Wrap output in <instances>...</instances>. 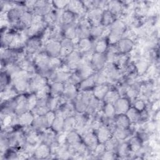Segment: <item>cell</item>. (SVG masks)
I'll return each instance as SVG.
<instances>
[{
    "label": "cell",
    "instance_id": "6da1fadb",
    "mask_svg": "<svg viewBox=\"0 0 160 160\" xmlns=\"http://www.w3.org/2000/svg\"><path fill=\"white\" fill-rule=\"evenodd\" d=\"M32 74L26 71L20 69L11 76V84L19 94L28 91L29 81Z\"/></svg>",
    "mask_w": 160,
    "mask_h": 160
},
{
    "label": "cell",
    "instance_id": "7a4b0ae2",
    "mask_svg": "<svg viewBox=\"0 0 160 160\" xmlns=\"http://www.w3.org/2000/svg\"><path fill=\"white\" fill-rule=\"evenodd\" d=\"M49 59L50 56H49L44 51H40L33 59V61L36 69L38 71V73L46 78L49 77L51 74L49 69Z\"/></svg>",
    "mask_w": 160,
    "mask_h": 160
},
{
    "label": "cell",
    "instance_id": "3957f363",
    "mask_svg": "<svg viewBox=\"0 0 160 160\" xmlns=\"http://www.w3.org/2000/svg\"><path fill=\"white\" fill-rule=\"evenodd\" d=\"M48 84L47 78L39 73H34L31 75L29 81L28 91L34 93L41 88Z\"/></svg>",
    "mask_w": 160,
    "mask_h": 160
},
{
    "label": "cell",
    "instance_id": "277c9868",
    "mask_svg": "<svg viewBox=\"0 0 160 160\" xmlns=\"http://www.w3.org/2000/svg\"><path fill=\"white\" fill-rule=\"evenodd\" d=\"M65 64L69 68L70 71H75L77 69L81 59V54L76 49H74L65 58Z\"/></svg>",
    "mask_w": 160,
    "mask_h": 160
},
{
    "label": "cell",
    "instance_id": "5b68a950",
    "mask_svg": "<svg viewBox=\"0 0 160 160\" xmlns=\"http://www.w3.org/2000/svg\"><path fill=\"white\" fill-rule=\"evenodd\" d=\"M75 72H76L81 80H83L93 75L96 72V71L94 70L91 63L83 62L81 59L79 66Z\"/></svg>",
    "mask_w": 160,
    "mask_h": 160
},
{
    "label": "cell",
    "instance_id": "8992f818",
    "mask_svg": "<svg viewBox=\"0 0 160 160\" xmlns=\"http://www.w3.org/2000/svg\"><path fill=\"white\" fill-rule=\"evenodd\" d=\"M44 52L50 57H59L61 51V42L59 41L49 39L44 44Z\"/></svg>",
    "mask_w": 160,
    "mask_h": 160
},
{
    "label": "cell",
    "instance_id": "52a82bcc",
    "mask_svg": "<svg viewBox=\"0 0 160 160\" xmlns=\"http://www.w3.org/2000/svg\"><path fill=\"white\" fill-rule=\"evenodd\" d=\"M103 11L99 8H95L86 12V17L91 26L101 24Z\"/></svg>",
    "mask_w": 160,
    "mask_h": 160
},
{
    "label": "cell",
    "instance_id": "ba28073f",
    "mask_svg": "<svg viewBox=\"0 0 160 160\" xmlns=\"http://www.w3.org/2000/svg\"><path fill=\"white\" fill-rule=\"evenodd\" d=\"M52 2L46 1H36L33 13L35 14L44 16L52 11Z\"/></svg>",
    "mask_w": 160,
    "mask_h": 160
},
{
    "label": "cell",
    "instance_id": "9c48e42d",
    "mask_svg": "<svg viewBox=\"0 0 160 160\" xmlns=\"http://www.w3.org/2000/svg\"><path fill=\"white\" fill-rule=\"evenodd\" d=\"M66 9L72 12L79 18L82 17L84 13H86V8L82 2L80 1H69Z\"/></svg>",
    "mask_w": 160,
    "mask_h": 160
},
{
    "label": "cell",
    "instance_id": "30bf717a",
    "mask_svg": "<svg viewBox=\"0 0 160 160\" xmlns=\"http://www.w3.org/2000/svg\"><path fill=\"white\" fill-rule=\"evenodd\" d=\"M78 94L79 91H78L77 86L69 82L64 84V89L62 96L67 101L73 102V101L77 98Z\"/></svg>",
    "mask_w": 160,
    "mask_h": 160
},
{
    "label": "cell",
    "instance_id": "8fae6325",
    "mask_svg": "<svg viewBox=\"0 0 160 160\" xmlns=\"http://www.w3.org/2000/svg\"><path fill=\"white\" fill-rule=\"evenodd\" d=\"M106 63L107 61L105 53H98L94 52L91 64L96 72L101 70Z\"/></svg>",
    "mask_w": 160,
    "mask_h": 160
},
{
    "label": "cell",
    "instance_id": "7c38bea8",
    "mask_svg": "<svg viewBox=\"0 0 160 160\" xmlns=\"http://www.w3.org/2000/svg\"><path fill=\"white\" fill-rule=\"evenodd\" d=\"M71 73V72L66 71L59 68V69L52 72L49 78L51 79L52 82H59L65 84L68 82Z\"/></svg>",
    "mask_w": 160,
    "mask_h": 160
},
{
    "label": "cell",
    "instance_id": "4fadbf2b",
    "mask_svg": "<svg viewBox=\"0 0 160 160\" xmlns=\"http://www.w3.org/2000/svg\"><path fill=\"white\" fill-rule=\"evenodd\" d=\"M113 105L116 115L126 114L131 107L129 100L124 97H120L113 103Z\"/></svg>",
    "mask_w": 160,
    "mask_h": 160
},
{
    "label": "cell",
    "instance_id": "5bb4252c",
    "mask_svg": "<svg viewBox=\"0 0 160 160\" xmlns=\"http://www.w3.org/2000/svg\"><path fill=\"white\" fill-rule=\"evenodd\" d=\"M14 99L16 103L15 114L17 116L29 111L27 103V96L24 94H18L14 98Z\"/></svg>",
    "mask_w": 160,
    "mask_h": 160
},
{
    "label": "cell",
    "instance_id": "9a60e30c",
    "mask_svg": "<svg viewBox=\"0 0 160 160\" xmlns=\"http://www.w3.org/2000/svg\"><path fill=\"white\" fill-rule=\"evenodd\" d=\"M36 159H46L51 156L50 146L44 142H41L36 148L33 155Z\"/></svg>",
    "mask_w": 160,
    "mask_h": 160
},
{
    "label": "cell",
    "instance_id": "2e32d148",
    "mask_svg": "<svg viewBox=\"0 0 160 160\" xmlns=\"http://www.w3.org/2000/svg\"><path fill=\"white\" fill-rule=\"evenodd\" d=\"M61 42V51L59 53V58H65L71 52L75 49V44L73 43L71 39H69L64 38Z\"/></svg>",
    "mask_w": 160,
    "mask_h": 160
},
{
    "label": "cell",
    "instance_id": "e0dca14e",
    "mask_svg": "<svg viewBox=\"0 0 160 160\" xmlns=\"http://www.w3.org/2000/svg\"><path fill=\"white\" fill-rule=\"evenodd\" d=\"M81 138L82 142L84 143L90 152H92L99 143L96 135L94 134V131L89 132L83 135Z\"/></svg>",
    "mask_w": 160,
    "mask_h": 160
},
{
    "label": "cell",
    "instance_id": "ac0fdd59",
    "mask_svg": "<svg viewBox=\"0 0 160 160\" xmlns=\"http://www.w3.org/2000/svg\"><path fill=\"white\" fill-rule=\"evenodd\" d=\"M120 53L127 54L132 50L134 46L133 41L128 37H122L116 44Z\"/></svg>",
    "mask_w": 160,
    "mask_h": 160
},
{
    "label": "cell",
    "instance_id": "d6986e66",
    "mask_svg": "<svg viewBox=\"0 0 160 160\" xmlns=\"http://www.w3.org/2000/svg\"><path fill=\"white\" fill-rule=\"evenodd\" d=\"M34 118V115L31 111H26L17 116V124L23 127L30 126L32 125Z\"/></svg>",
    "mask_w": 160,
    "mask_h": 160
},
{
    "label": "cell",
    "instance_id": "ffe728a7",
    "mask_svg": "<svg viewBox=\"0 0 160 160\" xmlns=\"http://www.w3.org/2000/svg\"><path fill=\"white\" fill-rule=\"evenodd\" d=\"M39 134L41 142H44L49 146L56 141V133L51 128H47Z\"/></svg>",
    "mask_w": 160,
    "mask_h": 160
},
{
    "label": "cell",
    "instance_id": "44dd1931",
    "mask_svg": "<svg viewBox=\"0 0 160 160\" xmlns=\"http://www.w3.org/2000/svg\"><path fill=\"white\" fill-rule=\"evenodd\" d=\"M96 135L99 142L104 143L112 136V132L108 126L102 125L96 131Z\"/></svg>",
    "mask_w": 160,
    "mask_h": 160
},
{
    "label": "cell",
    "instance_id": "7402d4cb",
    "mask_svg": "<svg viewBox=\"0 0 160 160\" xmlns=\"http://www.w3.org/2000/svg\"><path fill=\"white\" fill-rule=\"evenodd\" d=\"M93 44L89 38L80 39L75 46V49L82 54L93 49Z\"/></svg>",
    "mask_w": 160,
    "mask_h": 160
},
{
    "label": "cell",
    "instance_id": "603a6c76",
    "mask_svg": "<svg viewBox=\"0 0 160 160\" xmlns=\"http://www.w3.org/2000/svg\"><path fill=\"white\" fill-rule=\"evenodd\" d=\"M110 89L109 86L108 84H96L92 90L94 97L99 100L102 101L108 91Z\"/></svg>",
    "mask_w": 160,
    "mask_h": 160
},
{
    "label": "cell",
    "instance_id": "cb8c5ba5",
    "mask_svg": "<svg viewBox=\"0 0 160 160\" xmlns=\"http://www.w3.org/2000/svg\"><path fill=\"white\" fill-rule=\"evenodd\" d=\"M123 7L121 2L118 1H110L108 2L107 10L110 11L117 19L122 12Z\"/></svg>",
    "mask_w": 160,
    "mask_h": 160
},
{
    "label": "cell",
    "instance_id": "d4e9b609",
    "mask_svg": "<svg viewBox=\"0 0 160 160\" xmlns=\"http://www.w3.org/2000/svg\"><path fill=\"white\" fill-rule=\"evenodd\" d=\"M32 17L33 14L29 11H26L22 14L19 21L21 30L27 29L31 25Z\"/></svg>",
    "mask_w": 160,
    "mask_h": 160
},
{
    "label": "cell",
    "instance_id": "484cf974",
    "mask_svg": "<svg viewBox=\"0 0 160 160\" xmlns=\"http://www.w3.org/2000/svg\"><path fill=\"white\" fill-rule=\"evenodd\" d=\"M94 74L91 76L90 77L86 79H84L81 81V82L78 85V88L79 91H85V90H91L93 89V88L96 85Z\"/></svg>",
    "mask_w": 160,
    "mask_h": 160
},
{
    "label": "cell",
    "instance_id": "4316f807",
    "mask_svg": "<svg viewBox=\"0 0 160 160\" xmlns=\"http://www.w3.org/2000/svg\"><path fill=\"white\" fill-rule=\"evenodd\" d=\"M62 31L64 38L69 39H74L77 37V23L74 22L67 26H62Z\"/></svg>",
    "mask_w": 160,
    "mask_h": 160
},
{
    "label": "cell",
    "instance_id": "83f0119b",
    "mask_svg": "<svg viewBox=\"0 0 160 160\" xmlns=\"http://www.w3.org/2000/svg\"><path fill=\"white\" fill-rule=\"evenodd\" d=\"M50 89V96L56 97L62 94L64 89V84L59 82H51L49 85Z\"/></svg>",
    "mask_w": 160,
    "mask_h": 160
},
{
    "label": "cell",
    "instance_id": "f1b7e54d",
    "mask_svg": "<svg viewBox=\"0 0 160 160\" xmlns=\"http://www.w3.org/2000/svg\"><path fill=\"white\" fill-rule=\"evenodd\" d=\"M130 148L128 142L121 141L116 150V154L120 158H127L131 153Z\"/></svg>",
    "mask_w": 160,
    "mask_h": 160
},
{
    "label": "cell",
    "instance_id": "f546056e",
    "mask_svg": "<svg viewBox=\"0 0 160 160\" xmlns=\"http://www.w3.org/2000/svg\"><path fill=\"white\" fill-rule=\"evenodd\" d=\"M76 16L72 12H70L68 10H64L61 16V26H67L76 22Z\"/></svg>",
    "mask_w": 160,
    "mask_h": 160
},
{
    "label": "cell",
    "instance_id": "4dcf8cb0",
    "mask_svg": "<svg viewBox=\"0 0 160 160\" xmlns=\"http://www.w3.org/2000/svg\"><path fill=\"white\" fill-rule=\"evenodd\" d=\"M140 90L141 86L139 84L138 82H134L127 86L125 94L130 99H135L138 96Z\"/></svg>",
    "mask_w": 160,
    "mask_h": 160
},
{
    "label": "cell",
    "instance_id": "1f68e13d",
    "mask_svg": "<svg viewBox=\"0 0 160 160\" xmlns=\"http://www.w3.org/2000/svg\"><path fill=\"white\" fill-rule=\"evenodd\" d=\"M108 46L107 38H101L96 40V42L93 44V51L94 52L105 53Z\"/></svg>",
    "mask_w": 160,
    "mask_h": 160
},
{
    "label": "cell",
    "instance_id": "d6a6232c",
    "mask_svg": "<svg viewBox=\"0 0 160 160\" xmlns=\"http://www.w3.org/2000/svg\"><path fill=\"white\" fill-rule=\"evenodd\" d=\"M131 134L129 128H120L116 127L112 131V136L119 141H124L127 139Z\"/></svg>",
    "mask_w": 160,
    "mask_h": 160
},
{
    "label": "cell",
    "instance_id": "836d02e7",
    "mask_svg": "<svg viewBox=\"0 0 160 160\" xmlns=\"http://www.w3.org/2000/svg\"><path fill=\"white\" fill-rule=\"evenodd\" d=\"M131 123H136L142 118L141 113L133 107H130L125 114Z\"/></svg>",
    "mask_w": 160,
    "mask_h": 160
},
{
    "label": "cell",
    "instance_id": "e575fe53",
    "mask_svg": "<svg viewBox=\"0 0 160 160\" xmlns=\"http://www.w3.org/2000/svg\"><path fill=\"white\" fill-rule=\"evenodd\" d=\"M114 123L116 127L120 128H129L131 124L125 114L116 115L114 118Z\"/></svg>",
    "mask_w": 160,
    "mask_h": 160
},
{
    "label": "cell",
    "instance_id": "d590c367",
    "mask_svg": "<svg viewBox=\"0 0 160 160\" xmlns=\"http://www.w3.org/2000/svg\"><path fill=\"white\" fill-rule=\"evenodd\" d=\"M82 138L81 135L76 131H71L67 132L66 134V142L69 146L76 144L79 142H82Z\"/></svg>",
    "mask_w": 160,
    "mask_h": 160
},
{
    "label": "cell",
    "instance_id": "8d00e7d4",
    "mask_svg": "<svg viewBox=\"0 0 160 160\" xmlns=\"http://www.w3.org/2000/svg\"><path fill=\"white\" fill-rule=\"evenodd\" d=\"M105 29V26L101 24L96 26H91L90 29V37H92L94 40L102 38L103 32Z\"/></svg>",
    "mask_w": 160,
    "mask_h": 160
},
{
    "label": "cell",
    "instance_id": "74e56055",
    "mask_svg": "<svg viewBox=\"0 0 160 160\" xmlns=\"http://www.w3.org/2000/svg\"><path fill=\"white\" fill-rule=\"evenodd\" d=\"M130 150L134 153H138L142 148V140L138 136L131 138L128 142Z\"/></svg>",
    "mask_w": 160,
    "mask_h": 160
},
{
    "label": "cell",
    "instance_id": "f35d334b",
    "mask_svg": "<svg viewBox=\"0 0 160 160\" xmlns=\"http://www.w3.org/2000/svg\"><path fill=\"white\" fill-rule=\"evenodd\" d=\"M121 97V95L118 89H109L105 95L102 101L104 103L113 104L116 100Z\"/></svg>",
    "mask_w": 160,
    "mask_h": 160
},
{
    "label": "cell",
    "instance_id": "ab89813d",
    "mask_svg": "<svg viewBox=\"0 0 160 160\" xmlns=\"http://www.w3.org/2000/svg\"><path fill=\"white\" fill-rule=\"evenodd\" d=\"M32 127L36 130L39 131H42L47 128V124L46 123L44 116H35L34 119L32 124Z\"/></svg>",
    "mask_w": 160,
    "mask_h": 160
},
{
    "label": "cell",
    "instance_id": "60d3db41",
    "mask_svg": "<svg viewBox=\"0 0 160 160\" xmlns=\"http://www.w3.org/2000/svg\"><path fill=\"white\" fill-rule=\"evenodd\" d=\"M64 119L63 117L60 116H56L51 126V128L56 133H59L63 131V127H64Z\"/></svg>",
    "mask_w": 160,
    "mask_h": 160
},
{
    "label": "cell",
    "instance_id": "b9f144b4",
    "mask_svg": "<svg viewBox=\"0 0 160 160\" xmlns=\"http://www.w3.org/2000/svg\"><path fill=\"white\" fill-rule=\"evenodd\" d=\"M115 19V16L110 11L105 9L103 11L101 24L105 27H108L114 21Z\"/></svg>",
    "mask_w": 160,
    "mask_h": 160
},
{
    "label": "cell",
    "instance_id": "7bdbcfd3",
    "mask_svg": "<svg viewBox=\"0 0 160 160\" xmlns=\"http://www.w3.org/2000/svg\"><path fill=\"white\" fill-rule=\"evenodd\" d=\"M76 129V120L74 116L67 117L64 119L63 131L68 132L71 131H74Z\"/></svg>",
    "mask_w": 160,
    "mask_h": 160
},
{
    "label": "cell",
    "instance_id": "ee69618b",
    "mask_svg": "<svg viewBox=\"0 0 160 160\" xmlns=\"http://www.w3.org/2000/svg\"><path fill=\"white\" fill-rule=\"evenodd\" d=\"M103 115L108 119H114L116 114L113 104L104 103L102 108Z\"/></svg>",
    "mask_w": 160,
    "mask_h": 160
},
{
    "label": "cell",
    "instance_id": "f6af8a7d",
    "mask_svg": "<svg viewBox=\"0 0 160 160\" xmlns=\"http://www.w3.org/2000/svg\"><path fill=\"white\" fill-rule=\"evenodd\" d=\"M119 142L120 141L117 139L114 136H112L104 143L106 151H109L116 153V150Z\"/></svg>",
    "mask_w": 160,
    "mask_h": 160
},
{
    "label": "cell",
    "instance_id": "bcb514c9",
    "mask_svg": "<svg viewBox=\"0 0 160 160\" xmlns=\"http://www.w3.org/2000/svg\"><path fill=\"white\" fill-rule=\"evenodd\" d=\"M62 63L59 57H50L49 62V69L51 72L59 69Z\"/></svg>",
    "mask_w": 160,
    "mask_h": 160
},
{
    "label": "cell",
    "instance_id": "7dc6e473",
    "mask_svg": "<svg viewBox=\"0 0 160 160\" xmlns=\"http://www.w3.org/2000/svg\"><path fill=\"white\" fill-rule=\"evenodd\" d=\"M38 98V99H41V98H45L50 96V89H49V86L46 85L40 89H39L36 92H34Z\"/></svg>",
    "mask_w": 160,
    "mask_h": 160
},
{
    "label": "cell",
    "instance_id": "c3c4849f",
    "mask_svg": "<svg viewBox=\"0 0 160 160\" xmlns=\"http://www.w3.org/2000/svg\"><path fill=\"white\" fill-rule=\"evenodd\" d=\"M135 68L139 74H142L148 69V63L145 60H139L138 62H136Z\"/></svg>",
    "mask_w": 160,
    "mask_h": 160
},
{
    "label": "cell",
    "instance_id": "681fc988",
    "mask_svg": "<svg viewBox=\"0 0 160 160\" xmlns=\"http://www.w3.org/2000/svg\"><path fill=\"white\" fill-rule=\"evenodd\" d=\"M49 111V109L47 106H36L31 111L32 112L34 116H44Z\"/></svg>",
    "mask_w": 160,
    "mask_h": 160
},
{
    "label": "cell",
    "instance_id": "f907efd6",
    "mask_svg": "<svg viewBox=\"0 0 160 160\" xmlns=\"http://www.w3.org/2000/svg\"><path fill=\"white\" fill-rule=\"evenodd\" d=\"M38 102V98L35 93H31L27 96V103L29 108V110H32L36 106Z\"/></svg>",
    "mask_w": 160,
    "mask_h": 160
},
{
    "label": "cell",
    "instance_id": "816d5d0a",
    "mask_svg": "<svg viewBox=\"0 0 160 160\" xmlns=\"http://www.w3.org/2000/svg\"><path fill=\"white\" fill-rule=\"evenodd\" d=\"M0 84H1V91L5 89L11 84L9 76L4 72L1 71V78H0Z\"/></svg>",
    "mask_w": 160,
    "mask_h": 160
},
{
    "label": "cell",
    "instance_id": "f5cc1de1",
    "mask_svg": "<svg viewBox=\"0 0 160 160\" xmlns=\"http://www.w3.org/2000/svg\"><path fill=\"white\" fill-rule=\"evenodd\" d=\"M105 151H106V149H105L104 144L99 142L98 145L96 146V148H94V149L91 152V153L94 158H99V157Z\"/></svg>",
    "mask_w": 160,
    "mask_h": 160
},
{
    "label": "cell",
    "instance_id": "db71d44e",
    "mask_svg": "<svg viewBox=\"0 0 160 160\" xmlns=\"http://www.w3.org/2000/svg\"><path fill=\"white\" fill-rule=\"evenodd\" d=\"M56 116V115L55 112L53 111H50V110L44 116L46 123L48 128H51Z\"/></svg>",
    "mask_w": 160,
    "mask_h": 160
},
{
    "label": "cell",
    "instance_id": "11a10c76",
    "mask_svg": "<svg viewBox=\"0 0 160 160\" xmlns=\"http://www.w3.org/2000/svg\"><path fill=\"white\" fill-rule=\"evenodd\" d=\"M132 107L134 108L138 111H139V112H142L145 110L146 104L142 99H139V98H135L134 99Z\"/></svg>",
    "mask_w": 160,
    "mask_h": 160
},
{
    "label": "cell",
    "instance_id": "9f6ffc18",
    "mask_svg": "<svg viewBox=\"0 0 160 160\" xmlns=\"http://www.w3.org/2000/svg\"><path fill=\"white\" fill-rule=\"evenodd\" d=\"M69 1H52V6H54L58 10H64L66 7Z\"/></svg>",
    "mask_w": 160,
    "mask_h": 160
},
{
    "label": "cell",
    "instance_id": "6f0895ef",
    "mask_svg": "<svg viewBox=\"0 0 160 160\" xmlns=\"http://www.w3.org/2000/svg\"><path fill=\"white\" fill-rule=\"evenodd\" d=\"M116 155L117 156L116 153L114 152L109 151H105L99 157V159H116Z\"/></svg>",
    "mask_w": 160,
    "mask_h": 160
}]
</instances>
